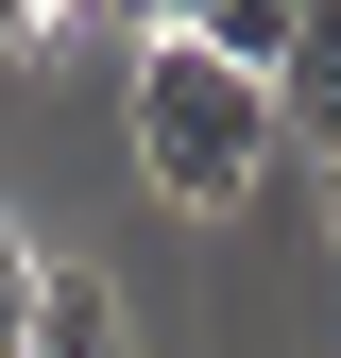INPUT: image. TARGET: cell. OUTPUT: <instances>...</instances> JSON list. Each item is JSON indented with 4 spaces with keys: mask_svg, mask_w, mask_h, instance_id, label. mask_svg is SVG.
I'll return each mask as SVG.
<instances>
[{
    "mask_svg": "<svg viewBox=\"0 0 341 358\" xmlns=\"http://www.w3.org/2000/svg\"><path fill=\"white\" fill-rule=\"evenodd\" d=\"M273 137L341 154V0H290V52H273Z\"/></svg>",
    "mask_w": 341,
    "mask_h": 358,
    "instance_id": "obj_2",
    "label": "cell"
},
{
    "mask_svg": "<svg viewBox=\"0 0 341 358\" xmlns=\"http://www.w3.org/2000/svg\"><path fill=\"white\" fill-rule=\"evenodd\" d=\"M34 273H52V239L0 222V358H34Z\"/></svg>",
    "mask_w": 341,
    "mask_h": 358,
    "instance_id": "obj_5",
    "label": "cell"
},
{
    "mask_svg": "<svg viewBox=\"0 0 341 358\" xmlns=\"http://www.w3.org/2000/svg\"><path fill=\"white\" fill-rule=\"evenodd\" d=\"M188 52H222V69H256V85H273V52H290V0H188Z\"/></svg>",
    "mask_w": 341,
    "mask_h": 358,
    "instance_id": "obj_4",
    "label": "cell"
},
{
    "mask_svg": "<svg viewBox=\"0 0 341 358\" xmlns=\"http://www.w3.org/2000/svg\"><path fill=\"white\" fill-rule=\"evenodd\" d=\"M34 358H137V341H119V290L85 273V256L34 273Z\"/></svg>",
    "mask_w": 341,
    "mask_h": 358,
    "instance_id": "obj_3",
    "label": "cell"
},
{
    "mask_svg": "<svg viewBox=\"0 0 341 358\" xmlns=\"http://www.w3.org/2000/svg\"><path fill=\"white\" fill-rule=\"evenodd\" d=\"M137 171H154V205L222 222L256 171H273V85L222 69V52H188V34H154L137 52Z\"/></svg>",
    "mask_w": 341,
    "mask_h": 358,
    "instance_id": "obj_1",
    "label": "cell"
},
{
    "mask_svg": "<svg viewBox=\"0 0 341 358\" xmlns=\"http://www.w3.org/2000/svg\"><path fill=\"white\" fill-rule=\"evenodd\" d=\"M324 239H341V154H324Z\"/></svg>",
    "mask_w": 341,
    "mask_h": 358,
    "instance_id": "obj_7",
    "label": "cell"
},
{
    "mask_svg": "<svg viewBox=\"0 0 341 358\" xmlns=\"http://www.w3.org/2000/svg\"><path fill=\"white\" fill-rule=\"evenodd\" d=\"M103 17H137V52H154V34H188V0H103Z\"/></svg>",
    "mask_w": 341,
    "mask_h": 358,
    "instance_id": "obj_6",
    "label": "cell"
}]
</instances>
